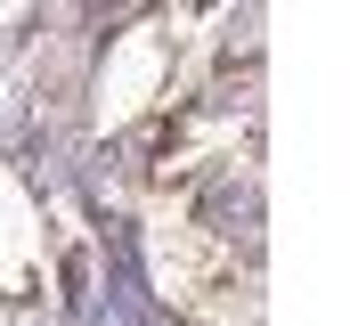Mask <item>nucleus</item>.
Returning <instances> with one entry per match:
<instances>
[{
    "mask_svg": "<svg viewBox=\"0 0 350 326\" xmlns=\"http://www.w3.org/2000/svg\"><path fill=\"white\" fill-rule=\"evenodd\" d=\"M204 221H212V229H228V237H237V229L253 237V229H261V196H253V179H245V188H237V171H228V179H212V188H204Z\"/></svg>",
    "mask_w": 350,
    "mask_h": 326,
    "instance_id": "1",
    "label": "nucleus"
}]
</instances>
